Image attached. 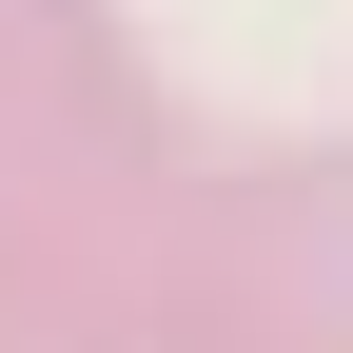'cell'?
Here are the masks:
<instances>
[]
</instances>
